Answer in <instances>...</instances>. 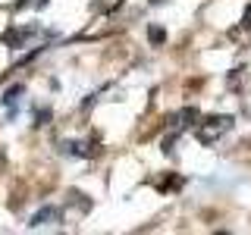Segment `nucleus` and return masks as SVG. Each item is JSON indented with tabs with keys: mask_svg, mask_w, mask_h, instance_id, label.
<instances>
[{
	"mask_svg": "<svg viewBox=\"0 0 251 235\" xmlns=\"http://www.w3.org/2000/svg\"><path fill=\"white\" fill-rule=\"evenodd\" d=\"M151 41H154V44L163 41V31H160V28H151Z\"/></svg>",
	"mask_w": 251,
	"mask_h": 235,
	"instance_id": "1",
	"label": "nucleus"
}]
</instances>
